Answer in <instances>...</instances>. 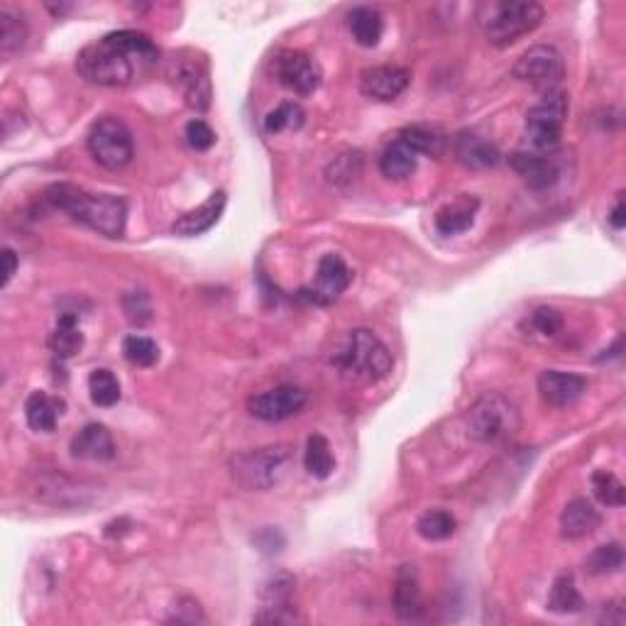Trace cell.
<instances>
[{
  "instance_id": "cell-17",
  "label": "cell",
  "mask_w": 626,
  "mask_h": 626,
  "mask_svg": "<svg viewBox=\"0 0 626 626\" xmlns=\"http://www.w3.org/2000/svg\"><path fill=\"white\" fill-rule=\"evenodd\" d=\"M509 162H512L514 172L519 174V177L524 179L531 189L541 191L556 184L558 167L551 155H538V152L526 150V152H514V155L509 157Z\"/></svg>"
},
{
  "instance_id": "cell-10",
  "label": "cell",
  "mask_w": 626,
  "mask_h": 626,
  "mask_svg": "<svg viewBox=\"0 0 626 626\" xmlns=\"http://www.w3.org/2000/svg\"><path fill=\"white\" fill-rule=\"evenodd\" d=\"M272 71L274 79L284 89L294 91L296 96H311L323 81V71L318 67L316 59L311 54L299 52V49H284V52H279L272 62Z\"/></svg>"
},
{
  "instance_id": "cell-4",
  "label": "cell",
  "mask_w": 626,
  "mask_h": 626,
  "mask_svg": "<svg viewBox=\"0 0 626 626\" xmlns=\"http://www.w3.org/2000/svg\"><path fill=\"white\" fill-rule=\"evenodd\" d=\"M291 458H294V448L289 443H274V446L243 450V453L233 455L228 468L240 487L250 492H265L277 487L287 477Z\"/></svg>"
},
{
  "instance_id": "cell-42",
  "label": "cell",
  "mask_w": 626,
  "mask_h": 626,
  "mask_svg": "<svg viewBox=\"0 0 626 626\" xmlns=\"http://www.w3.org/2000/svg\"><path fill=\"white\" fill-rule=\"evenodd\" d=\"M3 260H5L3 287H8L10 279H13V274H15V269H18V255H15L13 250H8V247H5V250H3Z\"/></svg>"
},
{
  "instance_id": "cell-41",
  "label": "cell",
  "mask_w": 626,
  "mask_h": 626,
  "mask_svg": "<svg viewBox=\"0 0 626 626\" xmlns=\"http://www.w3.org/2000/svg\"><path fill=\"white\" fill-rule=\"evenodd\" d=\"M609 223H612L614 230H624L626 225V206H624V194L617 196V201H614V208L612 213H609Z\"/></svg>"
},
{
  "instance_id": "cell-15",
  "label": "cell",
  "mask_w": 626,
  "mask_h": 626,
  "mask_svg": "<svg viewBox=\"0 0 626 626\" xmlns=\"http://www.w3.org/2000/svg\"><path fill=\"white\" fill-rule=\"evenodd\" d=\"M585 392L587 380L582 375H575V372L546 370L538 375V394L553 409H563V406L575 404Z\"/></svg>"
},
{
  "instance_id": "cell-36",
  "label": "cell",
  "mask_w": 626,
  "mask_h": 626,
  "mask_svg": "<svg viewBox=\"0 0 626 626\" xmlns=\"http://www.w3.org/2000/svg\"><path fill=\"white\" fill-rule=\"evenodd\" d=\"M123 355L130 365L152 367L159 360V348L152 338L128 336L123 340Z\"/></svg>"
},
{
  "instance_id": "cell-26",
  "label": "cell",
  "mask_w": 626,
  "mask_h": 626,
  "mask_svg": "<svg viewBox=\"0 0 626 626\" xmlns=\"http://www.w3.org/2000/svg\"><path fill=\"white\" fill-rule=\"evenodd\" d=\"M477 206H480V203L470 199V196L458 199L455 203H450V206H443L441 211L436 213V230L441 235L465 233V230L472 228V223H475Z\"/></svg>"
},
{
  "instance_id": "cell-20",
  "label": "cell",
  "mask_w": 626,
  "mask_h": 626,
  "mask_svg": "<svg viewBox=\"0 0 626 626\" xmlns=\"http://www.w3.org/2000/svg\"><path fill=\"white\" fill-rule=\"evenodd\" d=\"M600 521V512L587 499H573L565 504L563 514H560V534L570 541H578V538L590 536L600 526Z\"/></svg>"
},
{
  "instance_id": "cell-2",
  "label": "cell",
  "mask_w": 626,
  "mask_h": 626,
  "mask_svg": "<svg viewBox=\"0 0 626 626\" xmlns=\"http://www.w3.org/2000/svg\"><path fill=\"white\" fill-rule=\"evenodd\" d=\"M52 211L69 213L74 221L89 225L106 238H123L128 223V206L123 199L111 194H86L71 184L49 186L42 196Z\"/></svg>"
},
{
  "instance_id": "cell-29",
  "label": "cell",
  "mask_w": 626,
  "mask_h": 626,
  "mask_svg": "<svg viewBox=\"0 0 626 626\" xmlns=\"http://www.w3.org/2000/svg\"><path fill=\"white\" fill-rule=\"evenodd\" d=\"M304 465H306V470H309V475L318 477V480H326V477L333 472V468H336L333 450L321 433H313V436H309V441H306Z\"/></svg>"
},
{
  "instance_id": "cell-12",
  "label": "cell",
  "mask_w": 626,
  "mask_h": 626,
  "mask_svg": "<svg viewBox=\"0 0 626 626\" xmlns=\"http://www.w3.org/2000/svg\"><path fill=\"white\" fill-rule=\"evenodd\" d=\"M350 282H353V272L345 265L343 257L328 252V255H323L321 262H318L316 282H313L311 287L301 289V296L309 299L311 304L328 306L350 287Z\"/></svg>"
},
{
  "instance_id": "cell-38",
  "label": "cell",
  "mask_w": 626,
  "mask_h": 626,
  "mask_svg": "<svg viewBox=\"0 0 626 626\" xmlns=\"http://www.w3.org/2000/svg\"><path fill=\"white\" fill-rule=\"evenodd\" d=\"M123 311L130 323L142 326V323L150 321V316H152L150 296H147L145 291H128V294L123 296Z\"/></svg>"
},
{
  "instance_id": "cell-22",
  "label": "cell",
  "mask_w": 626,
  "mask_h": 626,
  "mask_svg": "<svg viewBox=\"0 0 626 626\" xmlns=\"http://www.w3.org/2000/svg\"><path fill=\"white\" fill-rule=\"evenodd\" d=\"M64 399L49 397L45 392H32L25 402V416L32 431H54L59 416L64 414Z\"/></svg>"
},
{
  "instance_id": "cell-3",
  "label": "cell",
  "mask_w": 626,
  "mask_h": 626,
  "mask_svg": "<svg viewBox=\"0 0 626 626\" xmlns=\"http://www.w3.org/2000/svg\"><path fill=\"white\" fill-rule=\"evenodd\" d=\"M331 365L355 382H377L392 372V353L372 331L355 328L333 350Z\"/></svg>"
},
{
  "instance_id": "cell-28",
  "label": "cell",
  "mask_w": 626,
  "mask_h": 626,
  "mask_svg": "<svg viewBox=\"0 0 626 626\" xmlns=\"http://www.w3.org/2000/svg\"><path fill=\"white\" fill-rule=\"evenodd\" d=\"M582 607H585V600H582L573 575L565 573L556 578L551 587V595H548V609L556 614H575L582 612Z\"/></svg>"
},
{
  "instance_id": "cell-23",
  "label": "cell",
  "mask_w": 626,
  "mask_h": 626,
  "mask_svg": "<svg viewBox=\"0 0 626 626\" xmlns=\"http://www.w3.org/2000/svg\"><path fill=\"white\" fill-rule=\"evenodd\" d=\"M416 162H419V155L397 137V140L384 147V152L380 155V172L387 179L404 181L416 172Z\"/></svg>"
},
{
  "instance_id": "cell-30",
  "label": "cell",
  "mask_w": 626,
  "mask_h": 626,
  "mask_svg": "<svg viewBox=\"0 0 626 626\" xmlns=\"http://www.w3.org/2000/svg\"><path fill=\"white\" fill-rule=\"evenodd\" d=\"M306 113L299 103L294 101H284L279 103L274 111H269L265 115V133H284V130H299L304 125Z\"/></svg>"
},
{
  "instance_id": "cell-19",
  "label": "cell",
  "mask_w": 626,
  "mask_h": 626,
  "mask_svg": "<svg viewBox=\"0 0 626 626\" xmlns=\"http://www.w3.org/2000/svg\"><path fill=\"white\" fill-rule=\"evenodd\" d=\"M71 455L81 460H111L115 443L111 431L103 424H89L71 438Z\"/></svg>"
},
{
  "instance_id": "cell-24",
  "label": "cell",
  "mask_w": 626,
  "mask_h": 626,
  "mask_svg": "<svg viewBox=\"0 0 626 626\" xmlns=\"http://www.w3.org/2000/svg\"><path fill=\"white\" fill-rule=\"evenodd\" d=\"M49 348L59 360H69L84 348V333L79 331V316L76 313H62L57 318V328L49 336Z\"/></svg>"
},
{
  "instance_id": "cell-8",
  "label": "cell",
  "mask_w": 626,
  "mask_h": 626,
  "mask_svg": "<svg viewBox=\"0 0 626 626\" xmlns=\"http://www.w3.org/2000/svg\"><path fill=\"white\" fill-rule=\"evenodd\" d=\"M86 145H89L91 157L96 159L101 167L111 169V172L128 167L135 155L133 135H130L128 125L120 118H115V115H101V118L91 125Z\"/></svg>"
},
{
  "instance_id": "cell-35",
  "label": "cell",
  "mask_w": 626,
  "mask_h": 626,
  "mask_svg": "<svg viewBox=\"0 0 626 626\" xmlns=\"http://www.w3.org/2000/svg\"><path fill=\"white\" fill-rule=\"evenodd\" d=\"M624 565V548L619 543H604V546L595 548L592 556L587 558V570L592 575H607L617 573Z\"/></svg>"
},
{
  "instance_id": "cell-31",
  "label": "cell",
  "mask_w": 626,
  "mask_h": 626,
  "mask_svg": "<svg viewBox=\"0 0 626 626\" xmlns=\"http://www.w3.org/2000/svg\"><path fill=\"white\" fill-rule=\"evenodd\" d=\"M89 394H91V402L96 406H115L120 402V382L118 377L113 375L111 370H93L89 377Z\"/></svg>"
},
{
  "instance_id": "cell-1",
  "label": "cell",
  "mask_w": 626,
  "mask_h": 626,
  "mask_svg": "<svg viewBox=\"0 0 626 626\" xmlns=\"http://www.w3.org/2000/svg\"><path fill=\"white\" fill-rule=\"evenodd\" d=\"M157 57L159 52L150 35L137 30H120L106 35L96 45L81 49L76 71L89 84L118 89V86H128L140 69L152 67Z\"/></svg>"
},
{
  "instance_id": "cell-16",
  "label": "cell",
  "mask_w": 626,
  "mask_h": 626,
  "mask_svg": "<svg viewBox=\"0 0 626 626\" xmlns=\"http://www.w3.org/2000/svg\"><path fill=\"white\" fill-rule=\"evenodd\" d=\"M411 74L404 67H392V64H382V67L365 69L360 76V89L365 96L377 98V101H394L402 96L409 86Z\"/></svg>"
},
{
  "instance_id": "cell-5",
  "label": "cell",
  "mask_w": 626,
  "mask_h": 626,
  "mask_svg": "<svg viewBox=\"0 0 626 626\" xmlns=\"http://www.w3.org/2000/svg\"><path fill=\"white\" fill-rule=\"evenodd\" d=\"M543 20L538 3H487L480 8V25L494 47L514 45L519 37L534 32Z\"/></svg>"
},
{
  "instance_id": "cell-7",
  "label": "cell",
  "mask_w": 626,
  "mask_h": 626,
  "mask_svg": "<svg viewBox=\"0 0 626 626\" xmlns=\"http://www.w3.org/2000/svg\"><path fill=\"white\" fill-rule=\"evenodd\" d=\"M565 118H568V96L558 89L543 93L541 101L526 113L524 140L529 152L551 155L563 135Z\"/></svg>"
},
{
  "instance_id": "cell-9",
  "label": "cell",
  "mask_w": 626,
  "mask_h": 626,
  "mask_svg": "<svg viewBox=\"0 0 626 626\" xmlns=\"http://www.w3.org/2000/svg\"><path fill=\"white\" fill-rule=\"evenodd\" d=\"M563 74V57L558 54V49L548 45H536L526 49L514 64L516 79L546 93L558 89V84L563 81Z\"/></svg>"
},
{
  "instance_id": "cell-39",
  "label": "cell",
  "mask_w": 626,
  "mask_h": 626,
  "mask_svg": "<svg viewBox=\"0 0 626 626\" xmlns=\"http://www.w3.org/2000/svg\"><path fill=\"white\" fill-rule=\"evenodd\" d=\"M529 326L534 328L536 333H541V336L553 338L558 336L560 328H563V316H560V311L553 309V306H538V309L531 313Z\"/></svg>"
},
{
  "instance_id": "cell-11",
  "label": "cell",
  "mask_w": 626,
  "mask_h": 626,
  "mask_svg": "<svg viewBox=\"0 0 626 626\" xmlns=\"http://www.w3.org/2000/svg\"><path fill=\"white\" fill-rule=\"evenodd\" d=\"M306 406V392L294 384H282V387L267 389V392L255 394L247 402V411L255 419L267 421V424H277V421L291 419L299 414Z\"/></svg>"
},
{
  "instance_id": "cell-18",
  "label": "cell",
  "mask_w": 626,
  "mask_h": 626,
  "mask_svg": "<svg viewBox=\"0 0 626 626\" xmlns=\"http://www.w3.org/2000/svg\"><path fill=\"white\" fill-rule=\"evenodd\" d=\"M225 201L228 199H225L223 191H216V194H211V199H208L206 203H201L199 208L184 213V216H181L179 221L172 225V233L181 235V238H196V235L208 233L213 225L221 221Z\"/></svg>"
},
{
  "instance_id": "cell-40",
  "label": "cell",
  "mask_w": 626,
  "mask_h": 626,
  "mask_svg": "<svg viewBox=\"0 0 626 626\" xmlns=\"http://www.w3.org/2000/svg\"><path fill=\"white\" fill-rule=\"evenodd\" d=\"M184 137H186V142H189L191 150H196V152H206L216 145V133H213L211 125L201 118H194L186 123Z\"/></svg>"
},
{
  "instance_id": "cell-13",
  "label": "cell",
  "mask_w": 626,
  "mask_h": 626,
  "mask_svg": "<svg viewBox=\"0 0 626 626\" xmlns=\"http://www.w3.org/2000/svg\"><path fill=\"white\" fill-rule=\"evenodd\" d=\"M172 79L191 108L206 111L211 106V79H208V69L201 59H174Z\"/></svg>"
},
{
  "instance_id": "cell-32",
  "label": "cell",
  "mask_w": 626,
  "mask_h": 626,
  "mask_svg": "<svg viewBox=\"0 0 626 626\" xmlns=\"http://www.w3.org/2000/svg\"><path fill=\"white\" fill-rule=\"evenodd\" d=\"M592 492H595L597 502L604 504V507H624L626 502V490L614 472L597 470L592 475Z\"/></svg>"
},
{
  "instance_id": "cell-14",
  "label": "cell",
  "mask_w": 626,
  "mask_h": 626,
  "mask_svg": "<svg viewBox=\"0 0 626 626\" xmlns=\"http://www.w3.org/2000/svg\"><path fill=\"white\" fill-rule=\"evenodd\" d=\"M294 614V578L291 575H274L262 590V612L257 614V624H291Z\"/></svg>"
},
{
  "instance_id": "cell-34",
  "label": "cell",
  "mask_w": 626,
  "mask_h": 626,
  "mask_svg": "<svg viewBox=\"0 0 626 626\" xmlns=\"http://www.w3.org/2000/svg\"><path fill=\"white\" fill-rule=\"evenodd\" d=\"M27 37V27L18 15L10 13L8 8L0 10V52L8 57V54L18 52L20 47L25 45Z\"/></svg>"
},
{
  "instance_id": "cell-25",
  "label": "cell",
  "mask_w": 626,
  "mask_h": 626,
  "mask_svg": "<svg viewBox=\"0 0 626 626\" xmlns=\"http://www.w3.org/2000/svg\"><path fill=\"white\" fill-rule=\"evenodd\" d=\"M394 612L402 619H414L416 614L421 612V590H419V580H416V573L411 565H404L399 570L397 582H394Z\"/></svg>"
},
{
  "instance_id": "cell-37",
  "label": "cell",
  "mask_w": 626,
  "mask_h": 626,
  "mask_svg": "<svg viewBox=\"0 0 626 626\" xmlns=\"http://www.w3.org/2000/svg\"><path fill=\"white\" fill-rule=\"evenodd\" d=\"M399 140H404L416 155H438L441 150V137L431 130L421 128V125H411V128H404L402 133L397 135Z\"/></svg>"
},
{
  "instance_id": "cell-33",
  "label": "cell",
  "mask_w": 626,
  "mask_h": 626,
  "mask_svg": "<svg viewBox=\"0 0 626 626\" xmlns=\"http://www.w3.org/2000/svg\"><path fill=\"white\" fill-rule=\"evenodd\" d=\"M416 529L426 541H446L455 534V519L446 509H431V512L421 516Z\"/></svg>"
},
{
  "instance_id": "cell-21",
  "label": "cell",
  "mask_w": 626,
  "mask_h": 626,
  "mask_svg": "<svg viewBox=\"0 0 626 626\" xmlns=\"http://www.w3.org/2000/svg\"><path fill=\"white\" fill-rule=\"evenodd\" d=\"M455 157H458L460 164H465L470 169L497 167L499 159H502L499 150L490 140L475 133L458 135V140H455Z\"/></svg>"
},
{
  "instance_id": "cell-27",
  "label": "cell",
  "mask_w": 626,
  "mask_h": 626,
  "mask_svg": "<svg viewBox=\"0 0 626 626\" xmlns=\"http://www.w3.org/2000/svg\"><path fill=\"white\" fill-rule=\"evenodd\" d=\"M348 27L353 32V40L360 47H377V42L382 40V15L380 10L370 8V5H360V8L350 10Z\"/></svg>"
},
{
  "instance_id": "cell-6",
  "label": "cell",
  "mask_w": 626,
  "mask_h": 626,
  "mask_svg": "<svg viewBox=\"0 0 626 626\" xmlns=\"http://www.w3.org/2000/svg\"><path fill=\"white\" fill-rule=\"evenodd\" d=\"M468 433L480 443H502L519 431V409L504 394L485 392L465 414Z\"/></svg>"
}]
</instances>
